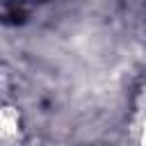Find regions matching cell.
<instances>
[{
    "instance_id": "cell-1",
    "label": "cell",
    "mask_w": 146,
    "mask_h": 146,
    "mask_svg": "<svg viewBox=\"0 0 146 146\" xmlns=\"http://www.w3.org/2000/svg\"><path fill=\"white\" fill-rule=\"evenodd\" d=\"M137 141L139 146H146V94H144V103L139 110V123H137Z\"/></svg>"
}]
</instances>
